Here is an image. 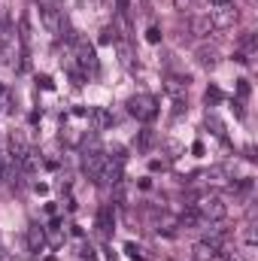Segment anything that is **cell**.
I'll list each match as a JSON object with an SVG mask.
<instances>
[{
    "label": "cell",
    "instance_id": "obj_16",
    "mask_svg": "<svg viewBox=\"0 0 258 261\" xmlns=\"http://www.w3.org/2000/svg\"><path fill=\"white\" fill-rule=\"evenodd\" d=\"M79 258H82V261H97V255H94V249H91V246H82V249H79Z\"/></svg>",
    "mask_w": 258,
    "mask_h": 261
},
{
    "label": "cell",
    "instance_id": "obj_22",
    "mask_svg": "<svg viewBox=\"0 0 258 261\" xmlns=\"http://www.w3.org/2000/svg\"><path fill=\"white\" fill-rule=\"evenodd\" d=\"M237 91H240V97H249V82L240 79V82H237Z\"/></svg>",
    "mask_w": 258,
    "mask_h": 261
},
{
    "label": "cell",
    "instance_id": "obj_3",
    "mask_svg": "<svg viewBox=\"0 0 258 261\" xmlns=\"http://www.w3.org/2000/svg\"><path fill=\"white\" fill-rule=\"evenodd\" d=\"M237 18H240V12H237V6H234V3H228V6H216V9H213V15H210L213 31H219V28H231Z\"/></svg>",
    "mask_w": 258,
    "mask_h": 261
},
{
    "label": "cell",
    "instance_id": "obj_2",
    "mask_svg": "<svg viewBox=\"0 0 258 261\" xmlns=\"http://www.w3.org/2000/svg\"><path fill=\"white\" fill-rule=\"evenodd\" d=\"M194 210L207 219V222H222L225 216H228V206H225V200L216 195L210 197H200V203H194Z\"/></svg>",
    "mask_w": 258,
    "mask_h": 261
},
{
    "label": "cell",
    "instance_id": "obj_12",
    "mask_svg": "<svg viewBox=\"0 0 258 261\" xmlns=\"http://www.w3.org/2000/svg\"><path fill=\"white\" fill-rule=\"evenodd\" d=\"M91 119H94L97 130H104V128H110V125H113V116H110L107 110H100V107H97V110H91Z\"/></svg>",
    "mask_w": 258,
    "mask_h": 261
},
{
    "label": "cell",
    "instance_id": "obj_7",
    "mask_svg": "<svg viewBox=\"0 0 258 261\" xmlns=\"http://www.w3.org/2000/svg\"><path fill=\"white\" fill-rule=\"evenodd\" d=\"M28 246H31V252H40V249L46 246V231H43L37 222L28 228Z\"/></svg>",
    "mask_w": 258,
    "mask_h": 261
},
{
    "label": "cell",
    "instance_id": "obj_18",
    "mask_svg": "<svg viewBox=\"0 0 258 261\" xmlns=\"http://www.w3.org/2000/svg\"><path fill=\"white\" fill-rule=\"evenodd\" d=\"M146 40H149V43H161V28H149Z\"/></svg>",
    "mask_w": 258,
    "mask_h": 261
},
{
    "label": "cell",
    "instance_id": "obj_23",
    "mask_svg": "<svg viewBox=\"0 0 258 261\" xmlns=\"http://www.w3.org/2000/svg\"><path fill=\"white\" fill-rule=\"evenodd\" d=\"M116 9H119V12L125 15V12L131 9V0H116Z\"/></svg>",
    "mask_w": 258,
    "mask_h": 261
},
{
    "label": "cell",
    "instance_id": "obj_21",
    "mask_svg": "<svg viewBox=\"0 0 258 261\" xmlns=\"http://www.w3.org/2000/svg\"><path fill=\"white\" fill-rule=\"evenodd\" d=\"M125 252H128V255H131L134 261H143V255H140V249H137L134 243H128V246H125Z\"/></svg>",
    "mask_w": 258,
    "mask_h": 261
},
{
    "label": "cell",
    "instance_id": "obj_19",
    "mask_svg": "<svg viewBox=\"0 0 258 261\" xmlns=\"http://www.w3.org/2000/svg\"><path fill=\"white\" fill-rule=\"evenodd\" d=\"M216 100H222V91L219 88H207V103H216Z\"/></svg>",
    "mask_w": 258,
    "mask_h": 261
},
{
    "label": "cell",
    "instance_id": "obj_24",
    "mask_svg": "<svg viewBox=\"0 0 258 261\" xmlns=\"http://www.w3.org/2000/svg\"><path fill=\"white\" fill-rule=\"evenodd\" d=\"M246 243H249V246H255V228H252V225L246 228Z\"/></svg>",
    "mask_w": 258,
    "mask_h": 261
},
{
    "label": "cell",
    "instance_id": "obj_28",
    "mask_svg": "<svg viewBox=\"0 0 258 261\" xmlns=\"http://www.w3.org/2000/svg\"><path fill=\"white\" fill-rule=\"evenodd\" d=\"M246 3H249V6H252V3H255V0H246Z\"/></svg>",
    "mask_w": 258,
    "mask_h": 261
},
{
    "label": "cell",
    "instance_id": "obj_11",
    "mask_svg": "<svg viewBox=\"0 0 258 261\" xmlns=\"http://www.w3.org/2000/svg\"><path fill=\"white\" fill-rule=\"evenodd\" d=\"M18 167L24 170V173H37L40 170V155H34V152H28L21 161H18Z\"/></svg>",
    "mask_w": 258,
    "mask_h": 261
},
{
    "label": "cell",
    "instance_id": "obj_9",
    "mask_svg": "<svg viewBox=\"0 0 258 261\" xmlns=\"http://www.w3.org/2000/svg\"><path fill=\"white\" fill-rule=\"evenodd\" d=\"M189 28H192L194 37H210V34H213V21H210V15H194Z\"/></svg>",
    "mask_w": 258,
    "mask_h": 261
},
{
    "label": "cell",
    "instance_id": "obj_8",
    "mask_svg": "<svg viewBox=\"0 0 258 261\" xmlns=\"http://www.w3.org/2000/svg\"><path fill=\"white\" fill-rule=\"evenodd\" d=\"M113 225H116L113 210H110V206H100V213H97V231H100L104 237H110V234H113Z\"/></svg>",
    "mask_w": 258,
    "mask_h": 261
},
{
    "label": "cell",
    "instance_id": "obj_17",
    "mask_svg": "<svg viewBox=\"0 0 258 261\" xmlns=\"http://www.w3.org/2000/svg\"><path fill=\"white\" fill-rule=\"evenodd\" d=\"M100 43H116V28H107V31L100 34Z\"/></svg>",
    "mask_w": 258,
    "mask_h": 261
},
{
    "label": "cell",
    "instance_id": "obj_1",
    "mask_svg": "<svg viewBox=\"0 0 258 261\" xmlns=\"http://www.w3.org/2000/svg\"><path fill=\"white\" fill-rule=\"evenodd\" d=\"M128 113L134 119H140V122H152L158 116V103H155L152 94H134L128 100Z\"/></svg>",
    "mask_w": 258,
    "mask_h": 261
},
{
    "label": "cell",
    "instance_id": "obj_13",
    "mask_svg": "<svg viewBox=\"0 0 258 261\" xmlns=\"http://www.w3.org/2000/svg\"><path fill=\"white\" fill-rule=\"evenodd\" d=\"M203 222H207V219H203V216H200L194 206L183 213V225H186V228H197V225H203Z\"/></svg>",
    "mask_w": 258,
    "mask_h": 261
},
{
    "label": "cell",
    "instance_id": "obj_4",
    "mask_svg": "<svg viewBox=\"0 0 258 261\" xmlns=\"http://www.w3.org/2000/svg\"><path fill=\"white\" fill-rule=\"evenodd\" d=\"M76 61L85 73H97V55L85 40H76Z\"/></svg>",
    "mask_w": 258,
    "mask_h": 261
},
{
    "label": "cell",
    "instance_id": "obj_5",
    "mask_svg": "<svg viewBox=\"0 0 258 261\" xmlns=\"http://www.w3.org/2000/svg\"><path fill=\"white\" fill-rule=\"evenodd\" d=\"M40 21H43V28H46L49 34H58V31H61V9H58L55 3L40 6Z\"/></svg>",
    "mask_w": 258,
    "mask_h": 261
},
{
    "label": "cell",
    "instance_id": "obj_27",
    "mask_svg": "<svg viewBox=\"0 0 258 261\" xmlns=\"http://www.w3.org/2000/svg\"><path fill=\"white\" fill-rule=\"evenodd\" d=\"M3 176H6V170H3V158H0V182H3Z\"/></svg>",
    "mask_w": 258,
    "mask_h": 261
},
{
    "label": "cell",
    "instance_id": "obj_29",
    "mask_svg": "<svg viewBox=\"0 0 258 261\" xmlns=\"http://www.w3.org/2000/svg\"><path fill=\"white\" fill-rule=\"evenodd\" d=\"M0 91H3V85H0Z\"/></svg>",
    "mask_w": 258,
    "mask_h": 261
},
{
    "label": "cell",
    "instance_id": "obj_25",
    "mask_svg": "<svg viewBox=\"0 0 258 261\" xmlns=\"http://www.w3.org/2000/svg\"><path fill=\"white\" fill-rule=\"evenodd\" d=\"M119 55H122V61H125V64H131V52H128V46H119Z\"/></svg>",
    "mask_w": 258,
    "mask_h": 261
},
{
    "label": "cell",
    "instance_id": "obj_6",
    "mask_svg": "<svg viewBox=\"0 0 258 261\" xmlns=\"http://www.w3.org/2000/svg\"><path fill=\"white\" fill-rule=\"evenodd\" d=\"M216 255H219V246H216V243H210V240L194 243V249H192V258L194 261H213Z\"/></svg>",
    "mask_w": 258,
    "mask_h": 261
},
{
    "label": "cell",
    "instance_id": "obj_15",
    "mask_svg": "<svg viewBox=\"0 0 258 261\" xmlns=\"http://www.w3.org/2000/svg\"><path fill=\"white\" fill-rule=\"evenodd\" d=\"M207 125L213 128V134H219V137H225V128H222V122H219L216 116H207Z\"/></svg>",
    "mask_w": 258,
    "mask_h": 261
},
{
    "label": "cell",
    "instance_id": "obj_10",
    "mask_svg": "<svg viewBox=\"0 0 258 261\" xmlns=\"http://www.w3.org/2000/svg\"><path fill=\"white\" fill-rule=\"evenodd\" d=\"M197 61H200V67H216L219 64V52H216L213 46H210V49L203 46V49H197Z\"/></svg>",
    "mask_w": 258,
    "mask_h": 261
},
{
    "label": "cell",
    "instance_id": "obj_14",
    "mask_svg": "<svg viewBox=\"0 0 258 261\" xmlns=\"http://www.w3.org/2000/svg\"><path fill=\"white\" fill-rule=\"evenodd\" d=\"M152 143H155V134L146 128V130H140V137H137V149L140 152H149L152 149Z\"/></svg>",
    "mask_w": 258,
    "mask_h": 261
},
{
    "label": "cell",
    "instance_id": "obj_26",
    "mask_svg": "<svg viewBox=\"0 0 258 261\" xmlns=\"http://www.w3.org/2000/svg\"><path fill=\"white\" fill-rule=\"evenodd\" d=\"M210 3H216V6H228V3H234V0H210Z\"/></svg>",
    "mask_w": 258,
    "mask_h": 261
},
{
    "label": "cell",
    "instance_id": "obj_20",
    "mask_svg": "<svg viewBox=\"0 0 258 261\" xmlns=\"http://www.w3.org/2000/svg\"><path fill=\"white\" fill-rule=\"evenodd\" d=\"M173 3H176V9H183V12H186V9H194V6H197V0H173Z\"/></svg>",
    "mask_w": 258,
    "mask_h": 261
}]
</instances>
